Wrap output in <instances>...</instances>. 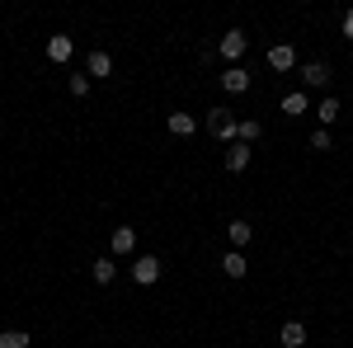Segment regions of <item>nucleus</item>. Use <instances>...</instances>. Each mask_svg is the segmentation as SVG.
Masks as SVG:
<instances>
[{
	"instance_id": "nucleus-1",
	"label": "nucleus",
	"mask_w": 353,
	"mask_h": 348,
	"mask_svg": "<svg viewBox=\"0 0 353 348\" xmlns=\"http://www.w3.org/2000/svg\"><path fill=\"white\" fill-rule=\"evenodd\" d=\"M208 132L217 136V141H236V136H241V118H236L231 108H212V113H208Z\"/></svg>"
},
{
	"instance_id": "nucleus-2",
	"label": "nucleus",
	"mask_w": 353,
	"mask_h": 348,
	"mask_svg": "<svg viewBox=\"0 0 353 348\" xmlns=\"http://www.w3.org/2000/svg\"><path fill=\"white\" fill-rule=\"evenodd\" d=\"M245 48H250V38H245L241 28H226V33H221V57H226V61H241Z\"/></svg>"
},
{
	"instance_id": "nucleus-3",
	"label": "nucleus",
	"mask_w": 353,
	"mask_h": 348,
	"mask_svg": "<svg viewBox=\"0 0 353 348\" xmlns=\"http://www.w3.org/2000/svg\"><path fill=\"white\" fill-rule=\"evenodd\" d=\"M297 76H301L306 90H325V85H330V66H325V61H306Z\"/></svg>"
},
{
	"instance_id": "nucleus-4",
	"label": "nucleus",
	"mask_w": 353,
	"mask_h": 348,
	"mask_svg": "<svg viewBox=\"0 0 353 348\" xmlns=\"http://www.w3.org/2000/svg\"><path fill=\"white\" fill-rule=\"evenodd\" d=\"M132 278L141 283V287H151V283L161 278V259H156V254H141V259L132 264Z\"/></svg>"
},
{
	"instance_id": "nucleus-5",
	"label": "nucleus",
	"mask_w": 353,
	"mask_h": 348,
	"mask_svg": "<svg viewBox=\"0 0 353 348\" xmlns=\"http://www.w3.org/2000/svg\"><path fill=\"white\" fill-rule=\"evenodd\" d=\"M269 66H273V71H292V66H297L292 43H273V48H269Z\"/></svg>"
},
{
	"instance_id": "nucleus-6",
	"label": "nucleus",
	"mask_w": 353,
	"mask_h": 348,
	"mask_svg": "<svg viewBox=\"0 0 353 348\" xmlns=\"http://www.w3.org/2000/svg\"><path fill=\"white\" fill-rule=\"evenodd\" d=\"M90 278H94L99 287H109L113 278H118V264H113V254H99V259L90 264Z\"/></svg>"
},
{
	"instance_id": "nucleus-7",
	"label": "nucleus",
	"mask_w": 353,
	"mask_h": 348,
	"mask_svg": "<svg viewBox=\"0 0 353 348\" xmlns=\"http://www.w3.org/2000/svg\"><path fill=\"white\" fill-rule=\"evenodd\" d=\"M278 344H283V348H306V325L288 320L283 329H278Z\"/></svg>"
},
{
	"instance_id": "nucleus-8",
	"label": "nucleus",
	"mask_w": 353,
	"mask_h": 348,
	"mask_svg": "<svg viewBox=\"0 0 353 348\" xmlns=\"http://www.w3.org/2000/svg\"><path fill=\"white\" fill-rule=\"evenodd\" d=\"M71 52H76V43H71L66 33L48 38V61H57V66H61V61H71Z\"/></svg>"
},
{
	"instance_id": "nucleus-9",
	"label": "nucleus",
	"mask_w": 353,
	"mask_h": 348,
	"mask_svg": "<svg viewBox=\"0 0 353 348\" xmlns=\"http://www.w3.org/2000/svg\"><path fill=\"white\" fill-rule=\"evenodd\" d=\"M221 90H226V94H245V90H250V71H245V66H231V71L221 76Z\"/></svg>"
},
{
	"instance_id": "nucleus-10",
	"label": "nucleus",
	"mask_w": 353,
	"mask_h": 348,
	"mask_svg": "<svg viewBox=\"0 0 353 348\" xmlns=\"http://www.w3.org/2000/svg\"><path fill=\"white\" fill-rule=\"evenodd\" d=\"M85 76H90V81H104V76H113V57H109V52H90Z\"/></svg>"
},
{
	"instance_id": "nucleus-11",
	"label": "nucleus",
	"mask_w": 353,
	"mask_h": 348,
	"mask_svg": "<svg viewBox=\"0 0 353 348\" xmlns=\"http://www.w3.org/2000/svg\"><path fill=\"white\" fill-rule=\"evenodd\" d=\"M165 127H170L174 136H193V132H198V118H193V113H170Z\"/></svg>"
},
{
	"instance_id": "nucleus-12",
	"label": "nucleus",
	"mask_w": 353,
	"mask_h": 348,
	"mask_svg": "<svg viewBox=\"0 0 353 348\" xmlns=\"http://www.w3.org/2000/svg\"><path fill=\"white\" fill-rule=\"evenodd\" d=\"M109 245H113V254H132V249H137V231H132V226H118Z\"/></svg>"
},
{
	"instance_id": "nucleus-13",
	"label": "nucleus",
	"mask_w": 353,
	"mask_h": 348,
	"mask_svg": "<svg viewBox=\"0 0 353 348\" xmlns=\"http://www.w3.org/2000/svg\"><path fill=\"white\" fill-rule=\"evenodd\" d=\"M245 165H250V146H245V141H231V151H226V170L241 174Z\"/></svg>"
},
{
	"instance_id": "nucleus-14",
	"label": "nucleus",
	"mask_w": 353,
	"mask_h": 348,
	"mask_svg": "<svg viewBox=\"0 0 353 348\" xmlns=\"http://www.w3.org/2000/svg\"><path fill=\"white\" fill-rule=\"evenodd\" d=\"M226 236H231V245H236V249H245V245H250V236H254V226H250V221H241V216H236V221H231V226H226Z\"/></svg>"
},
{
	"instance_id": "nucleus-15",
	"label": "nucleus",
	"mask_w": 353,
	"mask_h": 348,
	"mask_svg": "<svg viewBox=\"0 0 353 348\" xmlns=\"http://www.w3.org/2000/svg\"><path fill=\"white\" fill-rule=\"evenodd\" d=\"M221 273H226V278H245V273H250V264H245L241 249H231V254L221 259Z\"/></svg>"
},
{
	"instance_id": "nucleus-16",
	"label": "nucleus",
	"mask_w": 353,
	"mask_h": 348,
	"mask_svg": "<svg viewBox=\"0 0 353 348\" xmlns=\"http://www.w3.org/2000/svg\"><path fill=\"white\" fill-rule=\"evenodd\" d=\"M316 118H321V127H330L334 118H339V99L330 94V99H321V108H316Z\"/></svg>"
},
{
	"instance_id": "nucleus-17",
	"label": "nucleus",
	"mask_w": 353,
	"mask_h": 348,
	"mask_svg": "<svg viewBox=\"0 0 353 348\" xmlns=\"http://www.w3.org/2000/svg\"><path fill=\"white\" fill-rule=\"evenodd\" d=\"M33 344V339H28L24 329H5V334H0V348H28Z\"/></svg>"
},
{
	"instance_id": "nucleus-18",
	"label": "nucleus",
	"mask_w": 353,
	"mask_h": 348,
	"mask_svg": "<svg viewBox=\"0 0 353 348\" xmlns=\"http://www.w3.org/2000/svg\"><path fill=\"white\" fill-rule=\"evenodd\" d=\"M306 104H311V99H306V94H288V99H283V113H288V118H297V113H306Z\"/></svg>"
},
{
	"instance_id": "nucleus-19",
	"label": "nucleus",
	"mask_w": 353,
	"mask_h": 348,
	"mask_svg": "<svg viewBox=\"0 0 353 348\" xmlns=\"http://www.w3.org/2000/svg\"><path fill=\"white\" fill-rule=\"evenodd\" d=\"M259 132H264V127H259L254 118H245V123H241V136H236V141H245V146H250V141H259Z\"/></svg>"
},
{
	"instance_id": "nucleus-20",
	"label": "nucleus",
	"mask_w": 353,
	"mask_h": 348,
	"mask_svg": "<svg viewBox=\"0 0 353 348\" xmlns=\"http://www.w3.org/2000/svg\"><path fill=\"white\" fill-rule=\"evenodd\" d=\"M311 151H330V132H325V127L311 132Z\"/></svg>"
},
{
	"instance_id": "nucleus-21",
	"label": "nucleus",
	"mask_w": 353,
	"mask_h": 348,
	"mask_svg": "<svg viewBox=\"0 0 353 348\" xmlns=\"http://www.w3.org/2000/svg\"><path fill=\"white\" fill-rule=\"evenodd\" d=\"M71 94H76V99L90 94V76H71Z\"/></svg>"
},
{
	"instance_id": "nucleus-22",
	"label": "nucleus",
	"mask_w": 353,
	"mask_h": 348,
	"mask_svg": "<svg viewBox=\"0 0 353 348\" xmlns=\"http://www.w3.org/2000/svg\"><path fill=\"white\" fill-rule=\"evenodd\" d=\"M339 28H344V38H353V10L344 14V24H339Z\"/></svg>"
}]
</instances>
